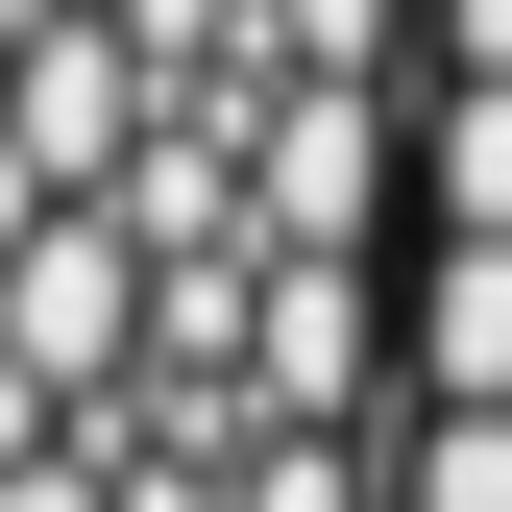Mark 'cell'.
Listing matches in <instances>:
<instances>
[{
  "mask_svg": "<svg viewBox=\"0 0 512 512\" xmlns=\"http://www.w3.org/2000/svg\"><path fill=\"white\" fill-rule=\"evenodd\" d=\"M415 439V0H0V512H391Z\"/></svg>",
  "mask_w": 512,
  "mask_h": 512,
  "instance_id": "1",
  "label": "cell"
}]
</instances>
